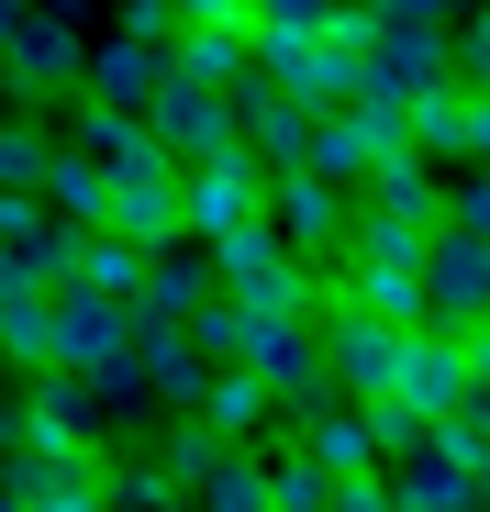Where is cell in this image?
<instances>
[{
	"mask_svg": "<svg viewBox=\"0 0 490 512\" xmlns=\"http://www.w3.org/2000/svg\"><path fill=\"white\" fill-rule=\"evenodd\" d=\"M0 501H23V512H101V501H112V457H101V435L12 423V457H0Z\"/></svg>",
	"mask_w": 490,
	"mask_h": 512,
	"instance_id": "cell-1",
	"label": "cell"
},
{
	"mask_svg": "<svg viewBox=\"0 0 490 512\" xmlns=\"http://www.w3.org/2000/svg\"><path fill=\"white\" fill-rule=\"evenodd\" d=\"M45 312H56V368H78L101 401H134V301L112 290H78V279H45Z\"/></svg>",
	"mask_w": 490,
	"mask_h": 512,
	"instance_id": "cell-2",
	"label": "cell"
},
{
	"mask_svg": "<svg viewBox=\"0 0 490 512\" xmlns=\"http://www.w3.org/2000/svg\"><path fill=\"white\" fill-rule=\"evenodd\" d=\"M201 256H212V290H234L245 312H312V268L290 256V234H279L268 212L201 234Z\"/></svg>",
	"mask_w": 490,
	"mask_h": 512,
	"instance_id": "cell-3",
	"label": "cell"
},
{
	"mask_svg": "<svg viewBox=\"0 0 490 512\" xmlns=\"http://www.w3.org/2000/svg\"><path fill=\"white\" fill-rule=\"evenodd\" d=\"M234 368H257V379L279 390V423H290V412H312V401H335L312 312H245V346H234Z\"/></svg>",
	"mask_w": 490,
	"mask_h": 512,
	"instance_id": "cell-4",
	"label": "cell"
},
{
	"mask_svg": "<svg viewBox=\"0 0 490 512\" xmlns=\"http://www.w3.org/2000/svg\"><path fill=\"white\" fill-rule=\"evenodd\" d=\"M268 201V156L257 145H212V156H179V234H223V223H245Z\"/></svg>",
	"mask_w": 490,
	"mask_h": 512,
	"instance_id": "cell-5",
	"label": "cell"
},
{
	"mask_svg": "<svg viewBox=\"0 0 490 512\" xmlns=\"http://www.w3.org/2000/svg\"><path fill=\"white\" fill-rule=\"evenodd\" d=\"M479 312H490V234L435 212V223H424V323L457 334V323H479Z\"/></svg>",
	"mask_w": 490,
	"mask_h": 512,
	"instance_id": "cell-6",
	"label": "cell"
},
{
	"mask_svg": "<svg viewBox=\"0 0 490 512\" xmlns=\"http://www.w3.org/2000/svg\"><path fill=\"white\" fill-rule=\"evenodd\" d=\"M78 56H90V45H78V34H67V12H45V0L0 23V67H12V90H34V101L78 90Z\"/></svg>",
	"mask_w": 490,
	"mask_h": 512,
	"instance_id": "cell-7",
	"label": "cell"
},
{
	"mask_svg": "<svg viewBox=\"0 0 490 512\" xmlns=\"http://www.w3.org/2000/svg\"><path fill=\"white\" fill-rule=\"evenodd\" d=\"M145 134L168 156H212V145H234V90H212V78H156L145 90Z\"/></svg>",
	"mask_w": 490,
	"mask_h": 512,
	"instance_id": "cell-8",
	"label": "cell"
},
{
	"mask_svg": "<svg viewBox=\"0 0 490 512\" xmlns=\"http://www.w3.org/2000/svg\"><path fill=\"white\" fill-rule=\"evenodd\" d=\"M390 401H413V412H457V401H468V357H457L446 323H401V346H390Z\"/></svg>",
	"mask_w": 490,
	"mask_h": 512,
	"instance_id": "cell-9",
	"label": "cell"
},
{
	"mask_svg": "<svg viewBox=\"0 0 490 512\" xmlns=\"http://www.w3.org/2000/svg\"><path fill=\"white\" fill-rule=\"evenodd\" d=\"M257 212L290 234V256H335V234H346V190L312 179V167H268V201Z\"/></svg>",
	"mask_w": 490,
	"mask_h": 512,
	"instance_id": "cell-10",
	"label": "cell"
},
{
	"mask_svg": "<svg viewBox=\"0 0 490 512\" xmlns=\"http://www.w3.org/2000/svg\"><path fill=\"white\" fill-rule=\"evenodd\" d=\"M234 134L257 145L268 167H290V156H301V134H312V101H301V90H279V78H257V67H245V78H234Z\"/></svg>",
	"mask_w": 490,
	"mask_h": 512,
	"instance_id": "cell-11",
	"label": "cell"
},
{
	"mask_svg": "<svg viewBox=\"0 0 490 512\" xmlns=\"http://www.w3.org/2000/svg\"><path fill=\"white\" fill-rule=\"evenodd\" d=\"M168 78V45L156 34H112V45H90L78 56V90L90 101H112V112H145V90Z\"/></svg>",
	"mask_w": 490,
	"mask_h": 512,
	"instance_id": "cell-12",
	"label": "cell"
},
{
	"mask_svg": "<svg viewBox=\"0 0 490 512\" xmlns=\"http://www.w3.org/2000/svg\"><path fill=\"white\" fill-rule=\"evenodd\" d=\"M134 379L156 390V401H201V346H190V323H168V312H134Z\"/></svg>",
	"mask_w": 490,
	"mask_h": 512,
	"instance_id": "cell-13",
	"label": "cell"
},
{
	"mask_svg": "<svg viewBox=\"0 0 490 512\" xmlns=\"http://www.w3.org/2000/svg\"><path fill=\"white\" fill-rule=\"evenodd\" d=\"M357 201H379V212H401V223H435V212H446V179H435V156L379 145V156H368V179H357Z\"/></svg>",
	"mask_w": 490,
	"mask_h": 512,
	"instance_id": "cell-14",
	"label": "cell"
},
{
	"mask_svg": "<svg viewBox=\"0 0 490 512\" xmlns=\"http://www.w3.org/2000/svg\"><path fill=\"white\" fill-rule=\"evenodd\" d=\"M190 412L212 423V435H223V446H257V435H268V423H279V390H268L257 368H212Z\"/></svg>",
	"mask_w": 490,
	"mask_h": 512,
	"instance_id": "cell-15",
	"label": "cell"
},
{
	"mask_svg": "<svg viewBox=\"0 0 490 512\" xmlns=\"http://www.w3.org/2000/svg\"><path fill=\"white\" fill-rule=\"evenodd\" d=\"M245 67H257V34H245V23H179V34H168V78H212V90H234Z\"/></svg>",
	"mask_w": 490,
	"mask_h": 512,
	"instance_id": "cell-16",
	"label": "cell"
},
{
	"mask_svg": "<svg viewBox=\"0 0 490 512\" xmlns=\"http://www.w3.org/2000/svg\"><path fill=\"white\" fill-rule=\"evenodd\" d=\"M390 501H424V512H468L479 501V468L457 446H424V457H390Z\"/></svg>",
	"mask_w": 490,
	"mask_h": 512,
	"instance_id": "cell-17",
	"label": "cell"
},
{
	"mask_svg": "<svg viewBox=\"0 0 490 512\" xmlns=\"http://www.w3.org/2000/svg\"><path fill=\"white\" fill-rule=\"evenodd\" d=\"M101 412H112V401H101L90 379H78V368H34V390H23V412H12V423H56V435H101Z\"/></svg>",
	"mask_w": 490,
	"mask_h": 512,
	"instance_id": "cell-18",
	"label": "cell"
},
{
	"mask_svg": "<svg viewBox=\"0 0 490 512\" xmlns=\"http://www.w3.org/2000/svg\"><path fill=\"white\" fill-rule=\"evenodd\" d=\"M368 156H379V145H368V134H357L346 112H312V134H301V156H290V167H312V179H335V190L357 201V179H368Z\"/></svg>",
	"mask_w": 490,
	"mask_h": 512,
	"instance_id": "cell-19",
	"label": "cell"
},
{
	"mask_svg": "<svg viewBox=\"0 0 490 512\" xmlns=\"http://www.w3.org/2000/svg\"><path fill=\"white\" fill-rule=\"evenodd\" d=\"M0 357H12L23 379L56 368V312H45V290H12V301H0Z\"/></svg>",
	"mask_w": 490,
	"mask_h": 512,
	"instance_id": "cell-20",
	"label": "cell"
},
{
	"mask_svg": "<svg viewBox=\"0 0 490 512\" xmlns=\"http://www.w3.org/2000/svg\"><path fill=\"white\" fill-rule=\"evenodd\" d=\"M190 501H223V512H257V501H268V435H257V446H223V457L201 468V490H190Z\"/></svg>",
	"mask_w": 490,
	"mask_h": 512,
	"instance_id": "cell-21",
	"label": "cell"
},
{
	"mask_svg": "<svg viewBox=\"0 0 490 512\" xmlns=\"http://www.w3.org/2000/svg\"><path fill=\"white\" fill-rule=\"evenodd\" d=\"M268 501H279V512L335 501V468H323V457H301V446H268Z\"/></svg>",
	"mask_w": 490,
	"mask_h": 512,
	"instance_id": "cell-22",
	"label": "cell"
},
{
	"mask_svg": "<svg viewBox=\"0 0 490 512\" xmlns=\"http://www.w3.org/2000/svg\"><path fill=\"white\" fill-rule=\"evenodd\" d=\"M368 435H379V468H390V457H424V446H435V412H413V401L379 390V401H368Z\"/></svg>",
	"mask_w": 490,
	"mask_h": 512,
	"instance_id": "cell-23",
	"label": "cell"
},
{
	"mask_svg": "<svg viewBox=\"0 0 490 512\" xmlns=\"http://www.w3.org/2000/svg\"><path fill=\"white\" fill-rule=\"evenodd\" d=\"M190 323V346H201V368H234V346H245V301L223 290V301H201V312H179Z\"/></svg>",
	"mask_w": 490,
	"mask_h": 512,
	"instance_id": "cell-24",
	"label": "cell"
},
{
	"mask_svg": "<svg viewBox=\"0 0 490 512\" xmlns=\"http://www.w3.org/2000/svg\"><path fill=\"white\" fill-rule=\"evenodd\" d=\"M212 457H223V435H212V423H201V412H190V423H179V435H168V457H156V468H168V479H179V501H190V490H201V468H212Z\"/></svg>",
	"mask_w": 490,
	"mask_h": 512,
	"instance_id": "cell-25",
	"label": "cell"
},
{
	"mask_svg": "<svg viewBox=\"0 0 490 512\" xmlns=\"http://www.w3.org/2000/svg\"><path fill=\"white\" fill-rule=\"evenodd\" d=\"M446 56H457V78H468V90H490V0L446 23Z\"/></svg>",
	"mask_w": 490,
	"mask_h": 512,
	"instance_id": "cell-26",
	"label": "cell"
},
{
	"mask_svg": "<svg viewBox=\"0 0 490 512\" xmlns=\"http://www.w3.org/2000/svg\"><path fill=\"white\" fill-rule=\"evenodd\" d=\"M446 223H479L490 234V156H468V179L446 190Z\"/></svg>",
	"mask_w": 490,
	"mask_h": 512,
	"instance_id": "cell-27",
	"label": "cell"
},
{
	"mask_svg": "<svg viewBox=\"0 0 490 512\" xmlns=\"http://www.w3.org/2000/svg\"><path fill=\"white\" fill-rule=\"evenodd\" d=\"M357 12H368V23H457L446 0H357Z\"/></svg>",
	"mask_w": 490,
	"mask_h": 512,
	"instance_id": "cell-28",
	"label": "cell"
},
{
	"mask_svg": "<svg viewBox=\"0 0 490 512\" xmlns=\"http://www.w3.org/2000/svg\"><path fill=\"white\" fill-rule=\"evenodd\" d=\"M123 34H156V45H168V34H179V12H168V0H123Z\"/></svg>",
	"mask_w": 490,
	"mask_h": 512,
	"instance_id": "cell-29",
	"label": "cell"
},
{
	"mask_svg": "<svg viewBox=\"0 0 490 512\" xmlns=\"http://www.w3.org/2000/svg\"><path fill=\"white\" fill-rule=\"evenodd\" d=\"M457 357H468V379L490 390V312H479V323H457Z\"/></svg>",
	"mask_w": 490,
	"mask_h": 512,
	"instance_id": "cell-30",
	"label": "cell"
},
{
	"mask_svg": "<svg viewBox=\"0 0 490 512\" xmlns=\"http://www.w3.org/2000/svg\"><path fill=\"white\" fill-rule=\"evenodd\" d=\"M168 12H179V23H245L257 0H168Z\"/></svg>",
	"mask_w": 490,
	"mask_h": 512,
	"instance_id": "cell-31",
	"label": "cell"
},
{
	"mask_svg": "<svg viewBox=\"0 0 490 512\" xmlns=\"http://www.w3.org/2000/svg\"><path fill=\"white\" fill-rule=\"evenodd\" d=\"M45 12H90V0H45Z\"/></svg>",
	"mask_w": 490,
	"mask_h": 512,
	"instance_id": "cell-32",
	"label": "cell"
},
{
	"mask_svg": "<svg viewBox=\"0 0 490 512\" xmlns=\"http://www.w3.org/2000/svg\"><path fill=\"white\" fill-rule=\"evenodd\" d=\"M446 12H479V0H446Z\"/></svg>",
	"mask_w": 490,
	"mask_h": 512,
	"instance_id": "cell-33",
	"label": "cell"
},
{
	"mask_svg": "<svg viewBox=\"0 0 490 512\" xmlns=\"http://www.w3.org/2000/svg\"><path fill=\"white\" fill-rule=\"evenodd\" d=\"M0 390H12V357H0Z\"/></svg>",
	"mask_w": 490,
	"mask_h": 512,
	"instance_id": "cell-34",
	"label": "cell"
}]
</instances>
